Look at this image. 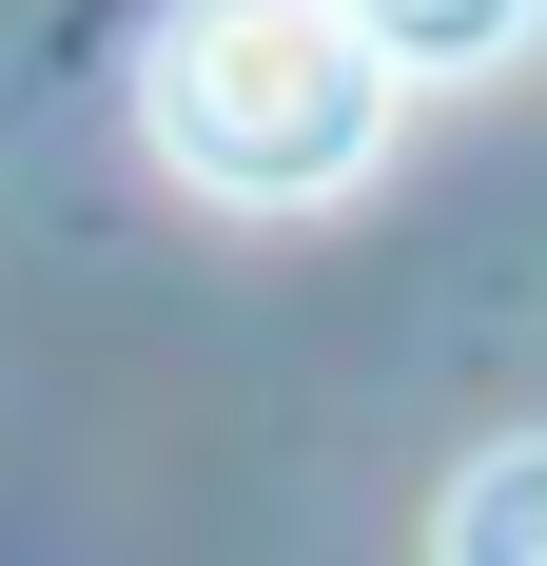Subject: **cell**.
Masks as SVG:
<instances>
[{
    "instance_id": "3",
    "label": "cell",
    "mask_w": 547,
    "mask_h": 566,
    "mask_svg": "<svg viewBox=\"0 0 547 566\" xmlns=\"http://www.w3.org/2000/svg\"><path fill=\"white\" fill-rule=\"evenodd\" d=\"M431 566H547V430H508V450H469V489H450Z\"/></svg>"
},
{
    "instance_id": "2",
    "label": "cell",
    "mask_w": 547,
    "mask_h": 566,
    "mask_svg": "<svg viewBox=\"0 0 547 566\" xmlns=\"http://www.w3.org/2000/svg\"><path fill=\"white\" fill-rule=\"evenodd\" d=\"M332 20H352L391 78H489V59L547 40V0H332Z\"/></svg>"
},
{
    "instance_id": "1",
    "label": "cell",
    "mask_w": 547,
    "mask_h": 566,
    "mask_svg": "<svg viewBox=\"0 0 547 566\" xmlns=\"http://www.w3.org/2000/svg\"><path fill=\"white\" fill-rule=\"evenodd\" d=\"M137 117H157V157L235 216H313L352 196L391 137V59L332 20V0H176L157 59H137Z\"/></svg>"
}]
</instances>
